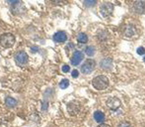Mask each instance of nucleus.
<instances>
[{"instance_id": "obj_7", "label": "nucleus", "mask_w": 145, "mask_h": 127, "mask_svg": "<svg viewBox=\"0 0 145 127\" xmlns=\"http://www.w3.org/2000/svg\"><path fill=\"white\" fill-rule=\"evenodd\" d=\"M83 59H84L83 53L80 52V51H75L73 56H72V58H71V64L73 66H77L83 61Z\"/></svg>"}, {"instance_id": "obj_8", "label": "nucleus", "mask_w": 145, "mask_h": 127, "mask_svg": "<svg viewBox=\"0 0 145 127\" xmlns=\"http://www.w3.org/2000/svg\"><path fill=\"white\" fill-rule=\"evenodd\" d=\"M67 110L70 115H76L80 110V105L75 102H69L67 104Z\"/></svg>"}, {"instance_id": "obj_14", "label": "nucleus", "mask_w": 145, "mask_h": 127, "mask_svg": "<svg viewBox=\"0 0 145 127\" xmlns=\"http://www.w3.org/2000/svg\"><path fill=\"white\" fill-rule=\"evenodd\" d=\"M78 42H80V43H82V44L87 43V42H88V37H87V35H86L85 33H80V34L78 35Z\"/></svg>"}, {"instance_id": "obj_9", "label": "nucleus", "mask_w": 145, "mask_h": 127, "mask_svg": "<svg viewBox=\"0 0 145 127\" xmlns=\"http://www.w3.org/2000/svg\"><path fill=\"white\" fill-rule=\"evenodd\" d=\"M67 40V36L64 32H57L53 35V41L54 42H57V43H62V42H65Z\"/></svg>"}, {"instance_id": "obj_21", "label": "nucleus", "mask_w": 145, "mask_h": 127, "mask_svg": "<svg viewBox=\"0 0 145 127\" xmlns=\"http://www.w3.org/2000/svg\"><path fill=\"white\" fill-rule=\"evenodd\" d=\"M39 50H40V49H39V47H38V46H34V47H32V48H31L32 53H37Z\"/></svg>"}, {"instance_id": "obj_19", "label": "nucleus", "mask_w": 145, "mask_h": 127, "mask_svg": "<svg viewBox=\"0 0 145 127\" xmlns=\"http://www.w3.org/2000/svg\"><path fill=\"white\" fill-rule=\"evenodd\" d=\"M71 76L73 77V78H77L79 76V72L77 70H73V71L71 72Z\"/></svg>"}, {"instance_id": "obj_24", "label": "nucleus", "mask_w": 145, "mask_h": 127, "mask_svg": "<svg viewBox=\"0 0 145 127\" xmlns=\"http://www.w3.org/2000/svg\"><path fill=\"white\" fill-rule=\"evenodd\" d=\"M98 127H111L110 125H108V124H105V123H101Z\"/></svg>"}, {"instance_id": "obj_11", "label": "nucleus", "mask_w": 145, "mask_h": 127, "mask_svg": "<svg viewBox=\"0 0 145 127\" xmlns=\"http://www.w3.org/2000/svg\"><path fill=\"white\" fill-rule=\"evenodd\" d=\"M94 118L98 123H103L105 120V114L102 111H96L94 113Z\"/></svg>"}, {"instance_id": "obj_13", "label": "nucleus", "mask_w": 145, "mask_h": 127, "mask_svg": "<svg viewBox=\"0 0 145 127\" xmlns=\"http://www.w3.org/2000/svg\"><path fill=\"white\" fill-rule=\"evenodd\" d=\"M5 103H6V105L8 106V107H14V106H16V104H17V101L13 98V97H6L5 98Z\"/></svg>"}, {"instance_id": "obj_17", "label": "nucleus", "mask_w": 145, "mask_h": 127, "mask_svg": "<svg viewBox=\"0 0 145 127\" xmlns=\"http://www.w3.org/2000/svg\"><path fill=\"white\" fill-rule=\"evenodd\" d=\"M118 127H131L130 123L129 122H126V121H122L118 124Z\"/></svg>"}, {"instance_id": "obj_3", "label": "nucleus", "mask_w": 145, "mask_h": 127, "mask_svg": "<svg viewBox=\"0 0 145 127\" xmlns=\"http://www.w3.org/2000/svg\"><path fill=\"white\" fill-rule=\"evenodd\" d=\"M95 67H96V62L94 60H92V59H89L82 65L81 72L83 74H85V75H90L94 71Z\"/></svg>"}, {"instance_id": "obj_22", "label": "nucleus", "mask_w": 145, "mask_h": 127, "mask_svg": "<svg viewBox=\"0 0 145 127\" xmlns=\"http://www.w3.org/2000/svg\"><path fill=\"white\" fill-rule=\"evenodd\" d=\"M95 3H96V1H94V0H93V1H85L86 5H94Z\"/></svg>"}, {"instance_id": "obj_2", "label": "nucleus", "mask_w": 145, "mask_h": 127, "mask_svg": "<svg viewBox=\"0 0 145 127\" xmlns=\"http://www.w3.org/2000/svg\"><path fill=\"white\" fill-rule=\"evenodd\" d=\"M15 43V37L11 33H4L0 36V45L3 48H11Z\"/></svg>"}, {"instance_id": "obj_1", "label": "nucleus", "mask_w": 145, "mask_h": 127, "mask_svg": "<svg viewBox=\"0 0 145 127\" xmlns=\"http://www.w3.org/2000/svg\"><path fill=\"white\" fill-rule=\"evenodd\" d=\"M92 84H93V86L96 89L103 90V89H106L108 87V85H109V80L105 76H98V77H96L93 80Z\"/></svg>"}, {"instance_id": "obj_4", "label": "nucleus", "mask_w": 145, "mask_h": 127, "mask_svg": "<svg viewBox=\"0 0 145 127\" xmlns=\"http://www.w3.org/2000/svg\"><path fill=\"white\" fill-rule=\"evenodd\" d=\"M28 60H29L28 55L23 51H20L15 55V62H16V64L19 67L26 66L27 63H28Z\"/></svg>"}, {"instance_id": "obj_12", "label": "nucleus", "mask_w": 145, "mask_h": 127, "mask_svg": "<svg viewBox=\"0 0 145 127\" xmlns=\"http://www.w3.org/2000/svg\"><path fill=\"white\" fill-rule=\"evenodd\" d=\"M134 34H135V28H134L132 25H128V26L126 27V29H125L124 35L127 36V37H131V36H133Z\"/></svg>"}, {"instance_id": "obj_20", "label": "nucleus", "mask_w": 145, "mask_h": 127, "mask_svg": "<svg viewBox=\"0 0 145 127\" xmlns=\"http://www.w3.org/2000/svg\"><path fill=\"white\" fill-rule=\"evenodd\" d=\"M69 71H70V67L68 65H65V66L62 67V72L63 73H68Z\"/></svg>"}, {"instance_id": "obj_5", "label": "nucleus", "mask_w": 145, "mask_h": 127, "mask_svg": "<svg viewBox=\"0 0 145 127\" xmlns=\"http://www.w3.org/2000/svg\"><path fill=\"white\" fill-rule=\"evenodd\" d=\"M107 106L113 110H116L120 106V100L116 96H112L107 100Z\"/></svg>"}, {"instance_id": "obj_6", "label": "nucleus", "mask_w": 145, "mask_h": 127, "mask_svg": "<svg viewBox=\"0 0 145 127\" xmlns=\"http://www.w3.org/2000/svg\"><path fill=\"white\" fill-rule=\"evenodd\" d=\"M114 11V5L111 3H105L101 6L100 12L104 17H108L109 15H111Z\"/></svg>"}, {"instance_id": "obj_15", "label": "nucleus", "mask_w": 145, "mask_h": 127, "mask_svg": "<svg viewBox=\"0 0 145 127\" xmlns=\"http://www.w3.org/2000/svg\"><path fill=\"white\" fill-rule=\"evenodd\" d=\"M69 86V81L67 79H63L60 83H59V87L62 88V89H65Z\"/></svg>"}, {"instance_id": "obj_23", "label": "nucleus", "mask_w": 145, "mask_h": 127, "mask_svg": "<svg viewBox=\"0 0 145 127\" xmlns=\"http://www.w3.org/2000/svg\"><path fill=\"white\" fill-rule=\"evenodd\" d=\"M47 107H48V103H46V102H44V106H43V110L44 111V110H45V109H46Z\"/></svg>"}, {"instance_id": "obj_10", "label": "nucleus", "mask_w": 145, "mask_h": 127, "mask_svg": "<svg viewBox=\"0 0 145 127\" xmlns=\"http://www.w3.org/2000/svg\"><path fill=\"white\" fill-rule=\"evenodd\" d=\"M133 9L137 13H144L145 12V2L144 1H136L133 5Z\"/></svg>"}, {"instance_id": "obj_18", "label": "nucleus", "mask_w": 145, "mask_h": 127, "mask_svg": "<svg viewBox=\"0 0 145 127\" xmlns=\"http://www.w3.org/2000/svg\"><path fill=\"white\" fill-rule=\"evenodd\" d=\"M137 54H138V55H140V56L145 55V48H143V47L138 48V49H137Z\"/></svg>"}, {"instance_id": "obj_25", "label": "nucleus", "mask_w": 145, "mask_h": 127, "mask_svg": "<svg viewBox=\"0 0 145 127\" xmlns=\"http://www.w3.org/2000/svg\"><path fill=\"white\" fill-rule=\"evenodd\" d=\"M143 61H144V62H145V57H144V59H143Z\"/></svg>"}, {"instance_id": "obj_16", "label": "nucleus", "mask_w": 145, "mask_h": 127, "mask_svg": "<svg viewBox=\"0 0 145 127\" xmlns=\"http://www.w3.org/2000/svg\"><path fill=\"white\" fill-rule=\"evenodd\" d=\"M85 52H86V54H87L88 56L92 57V56L95 54V48H94V47H87L86 50H85Z\"/></svg>"}]
</instances>
